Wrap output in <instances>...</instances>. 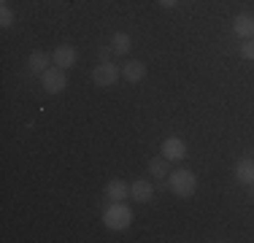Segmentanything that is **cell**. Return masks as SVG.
Returning a JSON list of instances; mask_svg holds the SVG:
<instances>
[{
	"label": "cell",
	"instance_id": "cell-10",
	"mask_svg": "<svg viewBox=\"0 0 254 243\" xmlns=\"http://www.w3.org/2000/svg\"><path fill=\"white\" fill-rule=\"evenodd\" d=\"M233 33L238 35L241 41H246V38H254V14H238L233 19Z\"/></svg>",
	"mask_w": 254,
	"mask_h": 243
},
{
	"label": "cell",
	"instance_id": "cell-13",
	"mask_svg": "<svg viewBox=\"0 0 254 243\" xmlns=\"http://www.w3.org/2000/svg\"><path fill=\"white\" fill-rule=\"evenodd\" d=\"M146 170L154 176V179H168V173H171V160H168L165 154H157L146 162Z\"/></svg>",
	"mask_w": 254,
	"mask_h": 243
},
{
	"label": "cell",
	"instance_id": "cell-9",
	"mask_svg": "<svg viewBox=\"0 0 254 243\" xmlns=\"http://www.w3.org/2000/svg\"><path fill=\"white\" fill-rule=\"evenodd\" d=\"M103 194H106L111 203H122V200L130 197V184H127L125 179H111L106 184V192H103Z\"/></svg>",
	"mask_w": 254,
	"mask_h": 243
},
{
	"label": "cell",
	"instance_id": "cell-18",
	"mask_svg": "<svg viewBox=\"0 0 254 243\" xmlns=\"http://www.w3.org/2000/svg\"><path fill=\"white\" fill-rule=\"evenodd\" d=\"M176 3H179V0H160V5H162V8H173Z\"/></svg>",
	"mask_w": 254,
	"mask_h": 243
},
{
	"label": "cell",
	"instance_id": "cell-3",
	"mask_svg": "<svg viewBox=\"0 0 254 243\" xmlns=\"http://www.w3.org/2000/svg\"><path fill=\"white\" fill-rule=\"evenodd\" d=\"M41 87H44L46 95H60L65 92V87H68V76H65V68H60V65H52L49 70L41 76Z\"/></svg>",
	"mask_w": 254,
	"mask_h": 243
},
{
	"label": "cell",
	"instance_id": "cell-19",
	"mask_svg": "<svg viewBox=\"0 0 254 243\" xmlns=\"http://www.w3.org/2000/svg\"><path fill=\"white\" fill-rule=\"evenodd\" d=\"M157 189H160V192H168V181H165V179H160V184H157Z\"/></svg>",
	"mask_w": 254,
	"mask_h": 243
},
{
	"label": "cell",
	"instance_id": "cell-20",
	"mask_svg": "<svg viewBox=\"0 0 254 243\" xmlns=\"http://www.w3.org/2000/svg\"><path fill=\"white\" fill-rule=\"evenodd\" d=\"M0 3H3V5H8V0H0Z\"/></svg>",
	"mask_w": 254,
	"mask_h": 243
},
{
	"label": "cell",
	"instance_id": "cell-4",
	"mask_svg": "<svg viewBox=\"0 0 254 243\" xmlns=\"http://www.w3.org/2000/svg\"><path fill=\"white\" fill-rule=\"evenodd\" d=\"M122 78V68L119 65H114V62H98L95 65V70H92V81H95V87H114V84Z\"/></svg>",
	"mask_w": 254,
	"mask_h": 243
},
{
	"label": "cell",
	"instance_id": "cell-16",
	"mask_svg": "<svg viewBox=\"0 0 254 243\" xmlns=\"http://www.w3.org/2000/svg\"><path fill=\"white\" fill-rule=\"evenodd\" d=\"M14 22H16L14 8H11V5H3V8H0V27H5V30H8Z\"/></svg>",
	"mask_w": 254,
	"mask_h": 243
},
{
	"label": "cell",
	"instance_id": "cell-15",
	"mask_svg": "<svg viewBox=\"0 0 254 243\" xmlns=\"http://www.w3.org/2000/svg\"><path fill=\"white\" fill-rule=\"evenodd\" d=\"M238 54L246 60V62H254V38H246V41H241V46H238Z\"/></svg>",
	"mask_w": 254,
	"mask_h": 243
},
{
	"label": "cell",
	"instance_id": "cell-17",
	"mask_svg": "<svg viewBox=\"0 0 254 243\" xmlns=\"http://www.w3.org/2000/svg\"><path fill=\"white\" fill-rule=\"evenodd\" d=\"M111 57H114V49H111V44L98 49V60H100V62H111Z\"/></svg>",
	"mask_w": 254,
	"mask_h": 243
},
{
	"label": "cell",
	"instance_id": "cell-6",
	"mask_svg": "<svg viewBox=\"0 0 254 243\" xmlns=\"http://www.w3.org/2000/svg\"><path fill=\"white\" fill-rule=\"evenodd\" d=\"M52 60H54V65H60V68L68 70V68H73V65L78 62V49L70 46V44H60L52 52Z\"/></svg>",
	"mask_w": 254,
	"mask_h": 243
},
{
	"label": "cell",
	"instance_id": "cell-11",
	"mask_svg": "<svg viewBox=\"0 0 254 243\" xmlns=\"http://www.w3.org/2000/svg\"><path fill=\"white\" fill-rule=\"evenodd\" d=\"M27 65H30V70H33L35 76H44V73L54 65V60H52V54H46V52H41V49H35V52H30Z\"/></svg>",
	"mask_w": 254,
	"mask_h": 243
},
{
	"label": "cell",
	"instance_id": "cell-7",
	"mask_svg": "<svg viewBox=\"0 0 254 243\" xmlns=\"http://www.w3.org/2000/svg\"><path fill=\"white\" fill-rule=\"evenodd\" d=\"M130 197L135 200V203H152L154 200V184L146 179H135L130 184Z\"/></svg>",
	"mask_w": 254,
	"mask_h": 243
},
{
	"label": "cell",
	"instance_id": "cell-8",
	"mask_svg": "<svg viewBox=\"0 0 254 243\" xmlns=\"http://www.w3.org/2000/svg\"><path fill=\"white\" fill-rule=\"evenodd\" d=\"M122 78L127 84H141L143 78H146V65H143L141 60H127L122 65Z\"/></svg>",
	"mask_w": 254,
	"mask_h": 243
},
{
	"label": "cell",
	"instance_id": "cell-12",
	"mask_svg": "<svg viewBox=\"0 0 254 243\" xmlns=\"http://www.w3.org/2000/svg\"><path fill=\"white\" fill-rule=\"evenodd\" d=\"M235 181L244 186L254 184V157H244V160L235 162Z\"/></svg>",
	"mask_w": 254,
	"mask_h": 243
},
{
	"label": "cell",
	"instance_id": "cell-21",
	"mask_svg": "<svg viewBox=\"0 0 254 243\" xmlns=\"http://www.w3.org/2000/svg\"><path fill=\"white\" fill-rule=\"evenodd\" d=\"M252 194H254V184H252Z\"/></svg>",
	"mask_w": 254,
	"mask_h": 243
},
{
	"label": "cell",
	"instance_id": "cell-14",
	"mask_svg": "<svg viewBox=\"0 0 254 243\" xmlns=\"http://www.w3.org/2000/svg\"><path fill=\"white\" fill-rule=\"evenodd\" d=\"M111 49H114V54H117V57H125V54H130V49H132V38L119 30V33L111 35Z\"/></svg>",
	"mask_w": 254,
	"mask_h": 243
},
{
	"label": "cell",
	"instance_id": "cell-1",
	"mask_svg": "<svg viewBox=\"0 0 254 243\" xmlns=\"http://www.w3.org/2000/svg\"><path fill=\"white\" fill-rule=\"evenodd\" d=\"M168 189H171L176 197H192L197 192V176L187 168H179V170H171L168 173Z\"/></svg>",
	"mask_w": 254,
	"mask_h": 243
},
{
	"label": "cell",
	"instance_id": "cell-5",
	"mask_svg": "<svg viewBox=\"0 0 254 243\" xmlns=\"http://www.w3.org/2000/svg\"><path fill=\"white\" fill-rule=\"evenodd\" d=\"M160 151H162V154H165L171 162H181V160H187V141H184V138L171 135V138H165V141H162Z\"/></svg>",
	"mask_w": 254,
	"mask_h": 243
},
{
	"label": "cell",
	"instance_id": "cell-2",
	"mask_svg": "<svg viewBox=\"0 0 254 243\" xmlns=\"http://www.w3.org/2000/svg\"><path fill=\"white\" fill-rule=\"evenodd\" d=\"M132 216L135 214H132L130 205L122 200V203H111L106 211H103V224H106L111 233H122V230H127L132 224Z\"/></svg>",
	"mask_w": 254,
	"mask_h": 243
}]
</instances>
